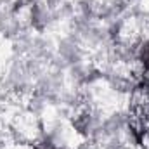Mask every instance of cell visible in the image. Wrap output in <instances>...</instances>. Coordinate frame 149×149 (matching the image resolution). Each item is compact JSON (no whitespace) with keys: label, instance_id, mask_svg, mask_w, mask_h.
Wrapping results in <instances>:
<instances>
[{"label":"cell","instance_id":"cell-1","mask_svg":"<svg viewBox=\"0 0 149 149\" xmlns=\"http://www.w3.org/2000/svg\"><path fill=\"white\" fill-rule=\"evenodd\" d=\"M137 56H139V61H141L142 68L149 71V40L144 42V43L139 47V54H137Z\"/></svg>","mask_w":149,"mask_h":149}]
</instances>
